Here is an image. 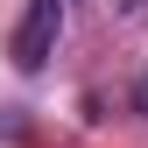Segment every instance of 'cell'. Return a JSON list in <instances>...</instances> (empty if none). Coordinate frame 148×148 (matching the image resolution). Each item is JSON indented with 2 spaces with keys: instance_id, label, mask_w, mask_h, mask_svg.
<instances>
[{
  "instance_id": "2",
  "label": "cell",
  "mask_w": 148,
  "mask_h": 148,
  "mask_svg": "<svg viewBox=\"0 0 148 148\" xmlns=\"http://www.w3.org/2000/svg\"><path fill=\"white\" fill-rule=\"evenodd\" d=\"M127 7H141V0H127Z\"/></svg>"
},
{
  "instance_id": "1",
  "label": "cell",
  "mask_w": 148,
  "mask_h": 148,
  "mask_svg": "<svg viewBox=\"0 0 148 148\" xmlns=\"http://www.w3.org/2000/svg\"><path fill=\"white\" fill-rule=\"evenodd\" d=\"M57 35H64V0H28L21 28H14V64L42 71L49 57H57Z\"/></svg>"
}]
</instances>
